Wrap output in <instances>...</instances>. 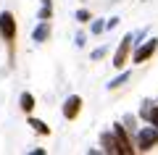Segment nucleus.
<instances>
[{
	"label": "nucleus",
	"mask_w": 158,
	"mask_h": 155,
	"mask_svg": "<svg viewBox=\"0 0 158 155\" xmlns=\"http://www.w3.org/2000/svg\"><path fill=\"white\" fill-rule=\"evenodd\" d=\"M137 145H140L137 150H142V153H145V150H150L153 145H158V129H156V126H142Z\"/></svg>",
	"instance_id": "1"
},
{
	"label": "nucleus",
	"mask_w": 158,
	"mask_h": 155,
	"mask_svg": "<svg viewBox=\"0 0 158 155\" xmlns=\"http://www.w3.org/2000/svg\"><path fill=\"white\" fill-rule=\"evenodd\" d=\"M0 34H3V39H16V21H13V16L8 11L0 13Z\"/></svg>",
	"instance_id": "2"
},
{
	"label": "nucleus",
	"mask_w": 158,
	"mask_h": 155,
	"mask_svg": "<svg viewBox=\"0 0 158 155\" xmlns=\"http://www.w3.org/2000/svg\"><path fill=\"white\" fill-rule=\"evenodd\" d=\"M79 111H82V97H79V95L66 97V103H63V116L66 118H77Z\"/></svg>",
	"instance_id": "3"
},
{
	"label": "nucleus",
	"mask_w": 158,
	"mask_h": 155,
	"mask_svg": "<svg viewBox=\"0 0 158 155\" xmlns=\"http://www.w3.org/2000/svg\"><path fill=\"white\" fill-rule=\"evenodd\" d=\"M156 47H158V39H148L145 45H140V50L135 53V63H142V61H148V58L156 53Z\"/></svg>",
	"instance_id": "4"
},
{
	"label": "nucleus",
	"mask_w": 158,
	"mask_h": 155,
	"mask_svg": "<svg viewBox=\"0 0 158 155\" xmlns=\"http://www.w3.org/2000/svg\"><path fill=\"white\" fill-rule=\"evenodd\" d=\"M129 45H132V34H127V37L121 39V45H118L116 55H113V66H116V68H121V63L127 61V53H129Z\"/></svg>",
	"instance_id": "5"
},
{
	"label": "nucleus",
	"mask_w": 158,
	"mask_h": 155,
	"mask_svg": "<svg viewBox=\"0 0 158 155\" xmlns=\"http://www.w3.org/2000/svg\"><path fill=\"white\" fill-rule=\"evenodd\" d=\"M113 134H116V145H118V153H135V147L129 145V139H127V132L121 129V124H116Z\"/></svg>",
	"instance_id": "6"
},
{
	"label": "nucleus",
	"mask_w": 158,
	"mask_h": 155,
	"mask_svg": "<svg viewBox=\"0 0 158 155\" xmlns=\"http://www.w3.org/2000/svg\"><path fill=\"white\" fill-rule=\"evenodd\" d=\"M48 37H50V24H48L45 18H40L37 29H34V32H32V39H34V42H45Z\"/></svg>",
	"instance_id": "7"
},
{
	"label": "nucleus",
	"mask_w": 158,
	"mask_h": 155,
	"mask_svg": "<svg viewBox=\"0 0 158 155\" xmlns=\"http://www.w3.org/2000/svg\"><path fill=\"white\" fill-rule=\"evenodd\" d=\"M140 113H142V118H145V121H150L153 126L158 129V108H142Z\"/></svg>",
	"instance_id": "8"
},
{
	"label": "nucleus",
	"mask_w": 158,
	"mask_h": 155,
	"mask_svg": "<svg viewBox=\"0 0 158 155\" xmlns=\"http://www.w3.org/2000/svg\"><path fill=\"white\" fill-rule=\"evenodd\" d=\"M21 108H24V111H32V108H34V97H32V95H29V92H24L21 95Z\"/></svg>",
	"instance_id": "9"
},
{
	"label": "nucleus",
	"mask_w": 158,
	"mask_h": 155,
	"mask_svg": "<svg viewBox=\"0 0 158 155\" xmlns=\"http://www.w3.org/2000/svg\"><path fill=\"white\" fill-rule=\"evenodd\" d=\"M127 79H129V71H124L121 76H116V79H113V82H108V89H116V87H121V84H124Z\"/></svg>",
	"instance_id": "10"
},
{
	"label": "nucleus",
	"mask_w": 158,
	"mask_h": 155,
	"mask_svg": "<svg viewBox=\"0 0 158 155\" xmlns=\"http://www.w3.org/2000/svg\"><path fill=\"white\" fill-rule=\"evenodd\" d=\"M103 142H106V150H108V153H118V145L113 142L111 134H106V137H103Z\"/></svg>",
	"instance_id": "11"
},
{
	"label": "nucleus",
	"mask_w": 158,
	"mask_h": 155,
	"mask_svg": "<svg viewBox=\"0 0 158 155\" xmlns=\"http://www.w3.org/2000/svg\"><path fill=\"white\" fill-rule=\"evenodd\" d=\"M29 126H34V129H37L40 134H48V132H50V129H48V126H45L42 121H37V118H29Z\"/></svg>",
	"instance_id": "12"
},
{
	"label": "nucleus",
	"mask_w": 158,
	"mask_h": 155,
	"mask_svg": "<svg viewBox=\"0 0 158 155\" xmlns=\"http://www.w3.org/2000/svg\"><path fill=\"white\" fill-rule=\"evenodd\" d=\"M40 18H50V0H42V11H40Z\"/></svg>",
	"instance_id": "13"
},
{
	"label": "nucleus",
	"mask_w": 158,
	"mask_h": 155,
	"mask_svg": "<svg viewBox=\"0 0 158 155\" xmlns=\"http://www.w3.org/2000/svg\"><path fill=\"white\" fill-rule=\"evenodd\" d=\"M103 29H106V24H103V21H95V24H92V32H95V34H100Z\"/></svg>",
	"instance_id": "14"
},
{
	"label": "nucleus",
	"mask_w": 158,
	"mask_h": 155,
	"mask_svg": "<svg viewBox=\"0 0 158 155\" xmlns=\"http://www.w3.org/2000/svg\"><path fill=\"white\" fill-rule=\"evenodd\" d=\"M77 18H79V21H87V18H90V13H87V11H79Z\"/></svg>",
	"instance_id": "15"
},
{
	"label": "nucleus",
	"mask_w": 158,
	"mask_h": 155,
	"mask_svg": "<svg viewBox=\"0 0 158 155\" xmlns=\"http://www.w3.org/2000/svg\"><path fill=\"white\" fill-rule=\"evenodd\" d=\"M103 53H106V50H103V47H100V50H92V58H95V61H98V58H103Z\"/></svg>",
	"instance_id": "16"
}]
</instances>
